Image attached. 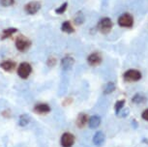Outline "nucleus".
Wrapping results in <instances>:
<instances>
[{
	"instance_id": "obj_1",
	"label": "nucleus",
	"mask_w": 148,
	"mask_h": 147,
	"mask_svg": "<svg viewBox=\"0 0 148 147\" xmlns=\"http://www.w3.org/2000/svg\"><path fill=\"white\" fill-rule=\"evenodd\" d=\"M31 46V42H30L26 37L23 35H19L16 40V48L18 51L24 52L30 48Z\"/></svg>"
},
{
	"instance_id": "obj_2",
	"label": "nucleus",
	"mask_w": 148,
	"mask_h": 147,
	"mask_svg": "<svg viewBox=\"0 0 148 147\" xmlns=\"http://www.w3.org/2000/svg\"><path fill=\"white\" fill-rule=\"evenodd\" d=\"M98 29L103 34H108L112 29V21L110 18H104L98 23Z\"/></svg>"
},
{
	"instance_id": "obj_3",
	"label": "nucleus",
	"mask_w": 148,
	"mask_h": 147,
	"mask_svg": "<svg viewBox=\"0 0 148 147\" xmlns=\"http://www.w3.org/2000/svg\"><path fill=\"white\" fill-rule=\"evenodd\" d=\"M123 79L125 81L127 82H134V81H138L141 79V73L138 70H128L127 72H125L123 75Z\"/></svg>"
},
{
	"instance_id": "obj_4",
	"label": "nucleus",
	"mask_w": 148,
	"mask_h": 147,
	"mask_svg": "<svg viewBox=\"0 0 148 147\" xmlns=\"http://www.w3.org/2000/svg\"><path fill=\"white\" fill-rule=\"evenodd\" d=\"M31 72H32V67L29 63L22 62L21 64H19L18 69V75L21 79H26L27 77L30 76Z\"/></svg>"
},
{
	"instance_id": "obj_5",
	"label": "nucleus",
	"mask_w": 148,
	"mask_h": 147,
	"mask_svg": "<svg viewBox=\"0 0 148 147\" xmlns=\"http://www.w3.org/2000/svg\"><path fill=\"white\" fill-rule=\"evenodd\" d=\"M118 24L122 27H132L134 24V18L130 14H123L118 18Z\"/></svg>"
},
{
	"instance_id": "obj_6",
	"label": "nucleus",
	"mask_w": 148,
	"mask_h": 147,
	"mask_svg": "<svg viewBox=\"0 0 148 147\" xmlns=\"http://www.w3.org/2000/svg\"><path fill=\"white\" fill-rule=\"evenodd\" d=\"M75 142V135L71 133H64L61 137L60 143L62 147H72Z\"/></svg>"
},
{
	"instance_id": "obj_7",
	"label": "nucleus",
	"mask_w": 148,
	"mask_h": 147,
	"mask_svg": "<svg viewBox=\"0 0 148 147\" xmlns=\"http://www.w3.org/2000/svg\"><path fill=\"white\" fill-rule=\"evenodd\" d=\"M40 9H41V3L38 1H31L29 3H27L25 5V7H24L25 12L27 14H30V15H34Z\"/></svg>"
},
{
	"instance_id": "obj_8",
	"label": "nucleus",
	"mask_w": 148,
	"mask_h": 147,
	"mask_svg": "<svg viewBox=\"0 0 148 147\" xmlns=\"http://www.w3.org/2000/svg\"><path fill=\"white\" fill-rule=\"evenodd\" d=\"M34 111L38 114H47L51 111V107L49 106L47 104H37L34 107Z\"/></svg>"
},
{
	"instance_id": "obj_9",
	"label": "nucleus",
	"mask_w": 148,
	"mask_h": 147,
	"mask_svg": "<svg viewBox=\"0 0 148 147\" xmlns=\"http://www.w3.org/2000/svg\"><path fill=\"white\" fill-rule=\"evenodd\" d=\"M87 61L91 66H97L102 62V56L98 52H94L87 57Z\"/></svg>"
},
{
	"instance_id": "obj_10",
	"label": "nucleus",
	"mask_w": 148,
	"mask_h": 147,
	"mask_svg": "<svg viewBox=\"0 0 148 147\" xmlns=\"http://www.w3.org/2000/svg\"><path fill=\"white\" fill-rule=\"evenodd\" d=\"M100 124H101V118L98 115H93L88 119V125L90 129L97 128V127L100 126Z\"/></svg>"
},
{
	"instance_id": "obj_11",
	"label": "nucleus",
	"mask_w": 148,
	"mask_h": 147,
	"mask_svg": "<svg viewBox=\"0 0 148 147\" xmlns=\"http://www.w3.org/2000/svg\"><path fill=\"white\" fill-rule=\"evenodd\" d=\"M88 115L85 114V113H82V114H79V116H77V125L79 128H83V127L85 126L86 124L88 123Z\"/></svg>"
},
{
	"instance_id": "obj_12",
	"label": "nucleus",
	"mask_w": 148,
	"mask_h": 147,
	"mask_svg": "<svg viewBox=\"0 0 148 147\" xmlns=\"http://www.w3.org/2000/svg\"><path fill=\"white\" fill-rule=\"evenodd\" d=\"M104 141H105V135H104V133L101 132V131L97 132L96 134H95L94 137H93L94 144H95V145L100 146V145H102V144L104 143Z\"/></svg>"
},
{
	"instance_id": "obj_13",
	"label": "nucleus",
	"mask_w": 148,
	"mask_h": 147,
	"mask_svg": "<svg viewBox=\"0 0 148 147\" xmlns=\"http://www.w3.org/2000/svg\"><path fill=\"white\" fill-rule=\"evenodd\" d=\"M0 67L3 69L4 71H7V72H10L15 69L16 67V63L14 61H11V60H6V61H3V62L0 64Z\"/></svg>"
},
{
	"instance_id": "obj_14",
	"label": "nucleus",
	"mask_w": 148,
	"mask_h": 147,
	"mask_svg": "<svg viewBox=\"0 0 148 147\" xmlns=\"http://www.w3.org/2000/svg\"><path fill=\"white\" fill-rule=\"evenodd\" d=\"M16 31H18V29L15 28V27H10V28L5 29V30H3V32H2L1 39L2 40H4V39H8V38L12 37Z\"/></svg>"
},
{
	"instance_id": "obj_15",
	"label": "nucleus",
	"mask_w": 148,
	"mask_h": 147,
	"mask_svg": "<svg viewBox=\"0 0 148 147\" xmlns=\"http://www.w3.org/2000/svg\"><path fill=\"white\" fill-rule=\"evenodd\" d=\"M61 30L65 33H73L75 31L74 27H73L70 21H64L62 23V25H61Z\"/></svg>"
},
{
	"instance_id": "obj_16",
	"label": "nucleus",
	"mask_w": 148,
	"mask_h": 147,
	"mask_svg": "<svg viewBox=\"0 0 148 147\" xmlns=\"http://www.w3.org/2000/svg\"><path fill=\"white\" fill-rule=\"evenodd\" d=\"M62 66L64 69H70L72 67V65L74 64V60L71 57H64L62 59Z\"/></svg>"
},
{
	"instance_id": "obj_17",
	"label": "nucleus",
	"mask_w": 148,
	"mask_h": 147,
	"mask_svg": "<svg viewBox=\"0 0 148 147\" xmlns=\"http://www.w3.org/2000/svg\"><path fill=\"white\" fill-rule=\"evenodd\" d=\"M132 101L133 103H136V104H141V103L146 102V98H145L143 95H140V94H136V95L133 97Z\"/></svg>"
},
{
	"instance_id": "obj_18",
	"label": "nucleus",
	"mask_w": 148,
	"mask_h": 147,
	"mask_svg": "<svg viewBox=\"0 0 148 147\" xmlns=\"http://www.w3.org/2000/svg\"><path fill=\"white\" fill-rule=\"evenodd\" d=\"M29 122H30V117H29V116L26 115V114H23V115H21V117H19L18 124H19V126L24 127V126H26V125L28 124Z\"/></svg>"
},
{
	"instance_id": "obj_19",
	"label": "nucleus",
	"mask_w": 148,
	"mask_h": 147,
	"mask_svg": "<svg viewBox=\"0 0 148 147\" xmlns=\"http://www.w3.org/2000/svg\"><path fill=\"white\" fill-rule=\"evenodd\" d=\"M114 89H115V84L110 81V82H108L106 84L105 89H104V93L105 94H110V93L113 92Z\"/></svg>"
},
{
	"instance_id": "obj_20",
	"label": "nucleus",
	"mask_w": 148,
	"mask_h": 147,
	"mask_svg": "<svg viewBox=\"0 0 148 147\" xmlns=\"http://www.w3.org/2000/svg\"><path fill=\"white\" fill-rule=\"evenodd\" d=\"M124 105H125V100H120V101H117L116 102L115 107H114L116 114H119V112L121 111L122 109L124 107Z\"/></svg>"
},
{
	"instance_id": "obj_21",
	"label": "nucleus",
	"mask_w": 148,
	"mask_h": 147,
	"mask_svg": "<svg viewBox=\"0 0 148 147\" xmlns=\"http://www.w3.org/2000/svg\"><path fill=\"white\" fill-rule=\"evenodd\" d=\"M67 7H68V3L65 2V3H63L59 8H57V9L55 10V12H56V14H63L64 12H66Z\"/></svg>"
},
{
	"instance_id": "obj_22",
	"label": "nucleus",
	"mask_w": 148,
	"mask_h": 147,
	"mask_svg": "<svg viewBox=\"0 0 148 147\" xmlns=\"http://www.w3.org/2000/svg\"><path fill=\"white\" fill-rule=\"evenodd\" d=\"M14 3H15V0H0V4L5 7L11 6V5H13Z\"/></svg>"
},
{
	"instance_id": "obj_23",
	"label": "nucleus",
	"mask_w": 148,
	"mask_h": 147,
	"mask_svg": "<svg viewBox=\"0 0 148 147\" xmlns=\"http://www.w3.org/2000/svg\"><path fill=\"white\" fill-rule=\"evenodd\" d=\"M141 117L144 119V120H146L148 121V109H145L143 112H142V114H141Z\"/></svg>"
}]
</instances>
